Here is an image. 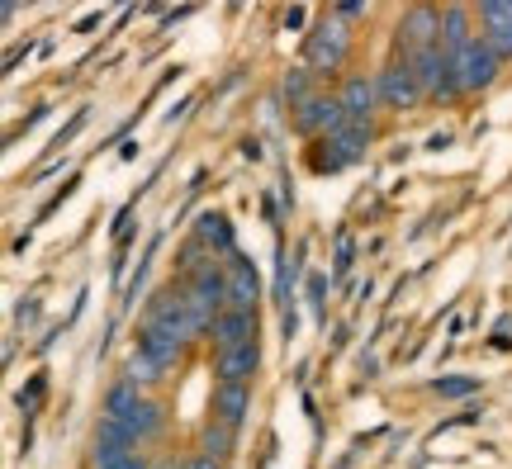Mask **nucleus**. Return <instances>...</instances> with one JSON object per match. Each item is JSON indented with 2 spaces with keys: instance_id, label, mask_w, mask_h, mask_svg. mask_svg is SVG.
<instances>
[{
  "instance_id": "11",
  "label": "nucleus",
  "mask_w": 512,
  "mask_h": 469,
  "mask_svg": "<svg viewBox=\"0 0 512 469\" xmlns=\"http://www.w3.org/2000/svg\"><path fill=\"white\" fill-rule=\"evenodd\" d=\"M342 105H347L351 119H370V114H375V105H380V81L351 72L347 81H342Z\"/></svg>"
},
{
  "instance_id": "8",
  "label": "nucleus",
  "mask_w": 512,
  "mask_h": 469,
  "mask_svg": "<svg viewBox=\"0 0 512 469\" xmlns=\"http://www.w3.org/2000/svg\"><path fill=\"white\" fill-rule=\"evenodd\" d=\"M209 413L223 417L228 427H242L252 413V384H233V379H214V394H209Z\"/></svg>"
},
{
  "instance_id": "17",
  "label": "nucleus",
  "mask_w": 512,
  "mask_h": 469,
  "mask_svg": "<svg viewBox=\"0 0 512 469\" xmlns=\"http://www.w3.org/2000/svg\"><path fill=\"white\" fill-rule=\"evenodd\" d=\"M124 422L138 432V441H152V436H162V427H166V408L157 403V398H143V403L124 417Z\"/></svg>"
},
{
  "instance_id": "27",
  "label": "nucleus",
  "mask_w": 512,
  "mask_h": 469,
  "mask_svg": "<svg viewBox=\"0 0 512 469\" xmlns=\"http://www.w3.org/2000/svg\"><path fill=\"white\" fill-rule=\"evenodd\" d=\"M114 469H152V465H147V460H143V451H133V455H128V460H119V465H114Z\"/></svg>"
},
{
  "instance_id": "2",
  "label": "nucleus",
  "mask_w": 512,
  "mask_h": 469,
  "mask_svg": "<svg viewBox=\"0 0 512 469\" xmlns=\"http://www.w3.org/2000/svg\"><path fill=\"white\" fill-rule=\"evenodd\" d=\"M347 53H351V19H342L332 10V15H323L313 24L309 43H304V62L313 72H342Z\"/></svg>"
},
{
  "instance_id": "15",
  "label": "nucleus",
  "mask_w": 512,
  "mask_h": 469,
  "mask_svg": "<svg viewBox=\"0 0 512 469\" xmlns=\"http://www.w3.org/2000/svg\"><path fill=\"white\" fill-rule=\"evenodd\" d=\"M465 43H475V29H470V15H465V5H446L441 10V48L456 57Z\"/></svg>"
},
{
  "instance_id": "3",
  "label": "nucleus",
  "mask_w": 512,
  "mask_h": 469,
  "mask_svg": "<svg viewBox=\"0 0 512 469\" xmlns=\"http://www.w3.org/2000/svg\"><path fill=\"white\" fill-rule=\"evenodd\" d=\"M375 81H380V105L384 109H413L418 100H427V91H422V81H418V72H413V57L408 53H394V62H389Z\"/></svg>"
},
{
  "instance_id": "7",
  "label": "nucleus",
  "mask_w": 512,
  "mask_h": 469,
  "mask_svg": "<svg viewBox=\"0 0 512 469\" xmlns=\"http://www.w3.org/2000/svg\"><path fill=\"white\" fill-rule=\"evenodd\" d=\"M261 370V346L238 342V346H223L214 351V379H233V384H252V375Z\"/></svg>"
},
{
  "instance_id": "23",
  "label": "nucleus",
  "mask_w": 512,
  "mask_h": 469,
  "mask_svg": "<svg viewBox=\"0 0 512 469\" xmlns=\"http://www.w3.org/2000/svg\"><path fill=\"white\" fill-rule=\"evenodd\" d=\"M351 256H356V242H351V237H337V261H332V271L347 275L351 271Z\"/></svg>"
},
{
  "instance_id": "21",
  "label": "nucleus",
  "mask_w": 512,
  "mask_h": 469,
  "mask_svg": "<svg viewBox=\"0 0 512 469\" xmlns=\"http://www.w3.org/2000/svg\"><path fill=\"white\" fill-rule=\"evenodd\" d=\"M441 398H465V394H475L479 389V379H470V375H451V379H437L432 384Z\"/></svg>"
},
{
  "instance_id": "10",
  "label": "nucleus",
  "mask_w": 512,
  "mask_h": 469,
  "mask_svg": "<svg viewBox=\"0 0 512 469\" xmlns=\"http://www.w3.org/2000/svg\"><path fill=\"white\" fill-rule=\"evenodd\" d=\"M256 337V313L252 308H223L219 318L209 323V342H214V351H223V346H238V342H252Z\"/></svg>"
},
{
  "instance_id": "18",
  "label": "nucleus",
  "mask_w": 512,
  "mask_h": 469,
  "mask_svg": "<svg viewBox=\"0 0 512 469\" xmlns=\"http://www.w3.org/2000/svg\"><path fill=\"white\" fill-rule=\"evenodd\" d=\"M124 375H128V379H138V384L147 389V384H157V379H162L166 370H162L157 361H152L147 351H133V356H128V365H124Z\"/></svg>"
},
{
  "instance_id": "5",
  "label": "nucleus",
  "mask_w": 512,
  "mask_h": 469,
  "mask_svg": "<svg viewBox=\"0 0 512 469\" xmlns=\"http://www.w3.org/2000/svg\"><path fill=\"white\" fill-rule=\"evenodd\" d=\"M347 119L351 114H347V105H342V95H313V100H304V105L294 109L290 124L299 138H323V133H337Z\"/></svg>"
},
{
  "instance_id": "28",
  "label": "nucleus",
  "mask_w": 512,
  "mask_h": 469,
  "mask_svg": "<svg viewBox=\"0 0 512 469\" xmlns=\"http://www.w3.org/2000/svg\"><path fill=\"white\" fill-rule=\"evenodd\" d=\"M242 157H247V162H256V157H261V143H256V138H247V143H242Z\"/></svg>"
},
{
  "instance_id": "30",
  "label": "nucleus",
  "mask_w": 512,
  "mask_h": 469,
  "mask_svg": "<svg viewBox=\"0 0 512 469\" xmlns=\"http://www.w3.org/2000/svg\"><path fill=\"white\" fill-rule=\"evenodd\" d=\"M15 10H19V0H5V19H15Z\"/></svg>"
},
{
  "instance_id": "29",
  "label": "nucleus",
  "mask_w": 512,
  "mask_h": 469,
  "mask_svg": "<svg viewBox=\"0 0 512 469\" xmlns=\"http://www.w3.org/2000/svg\"><path fill=\"white\" fill-rule=\"evenodd\" d=\"M299 24H304V10H299V5H294L290 15H285V29H299Z\"/></svg>"
},
{
  "instance_id": "22",
  "label": "nucleus",
  "mask_w": 512,
  "mask_h": 469,
  "mask_svg": "<svg viewBox=\"0 0 512 469\" xmlns=\"http://www.w3.org/2000/svg\"><path fill=\"white\" fill-rule=\"evenodd\" d=\"M484 24H512V0H475Z\"/></svg>"
},
{
  "instance_id": "19",
  "label": "nucleus",
  "mask_w": 512,
  "mask_h": 469,
  "mask_svg": "<svg viewBox=\"0 0 512 469\" xmlns=\"http://www.w3.org/2000/svg\"><path fill=\"white\" fill-rule=\"evenodd\" d=\"M309 76H313V67H294L290 76H285V100H290V109H299L304 100H313V91H309Z\"/></svg>"
},
{
  "instance_id": "9",
  "label": "nucleus",
  "mask_w": 512,
  "mask_h": 469,
  "mask_svg": "<svg viewBox=\"0 0 512 469\" xmlns=\"http://www.w3.org/2000/svg\"><path fill=\"white\" fill-rule=\"evenodd\" d=\"M228 266V304L233 308H252L256 313V304H261V275H256V266L247 261V256H228L223 261Z\"/></svg>"
},
{
  "instance_id": "31",
  "label": "nucleus",
  "mask_w": 512,
  "mask_h": 469,
  "mask_svg": "<svg viewBox=\"0 0 512 469\" xmlns=\"http://www.w3.org/2000/svg\"><path fill=\"white\" fill-rule=\"evenodd\" d=\"M238 5H242V0H233V10H238Z\"/></svg>"
},
{
  "instance_id": "26",
  "label": "nucleus",
  "mask_w": 512,
  "mask_h": 469,
  "mask_svg": "<svg viewBox=\"0 0 512 469\" xmlns=\"http://www.w3.org/2000/svg\"><path fill=\"white\" fill-rule=\"evenodd\" d=\"M181 469H223V460H214V455H195V460H185V465Z\"/></svg>"
},
{
  "instance_id": "24",
  "label": "nucleus",
  "mask_w": 512,
  "mask_h": 469,
  "mask_svg": "<svg viewBox=\"0 0 512 469\" xmlns=\"http://www.w3.org/2000/svg\"><path fill=\"white\" fill-rule=\"evenodd\" d=\"M332 10L342 19H356V15H366V0H332Z\"/></svg>"
},
{
  "instance_id": "6",
  "label": "nucleus",
  "mask_w": 512,
  "mask_h": 469,
  "mask_svg": "<svg viewBox=\"0 0 512 469\" xmlns=\"http://www.w3.org/2000/svg\"><path fill=\"white\" fill-rule=\"evenodd\" d=\"M432 43H441V10L437 5H413L399 19V53H418Z\"/></svg>"
},
{
  "instance_id": "13",
  "label": "nucleus",
  "mask_w": 512,
  "mask_h": 469,
  "mask_svg": "<svg viewBox=\"0 0 512 469\" xmlns=\"http://www.w3.org/2000/svg\"><path fill=\"white\" fill-rule=\"evenodd\" d=\"M195 237H200V242H209V247H214L219 256H233V252H238V237H233V223H228V214H214V209H209V214H200V223H195Z\"/></svg>"
},
{
  "instance_id": "4",
  "label": "nucleus",
  "mask_w": 512,
  "mask_h": 469,
  "mask_svg": "<svg viewBox=\"0 0 512 469\" xmlns=\"http://www.w3.org/2000/svg\"><path fill=\"white\" fill-rule=\"evenodd\" d=\"M498 67H503V57L484 43V34H475V43H465L456 53V72H460V86H465V95H479L489 91L498 81Z\"/></svg>"
},
{
  "instance_id": "14",
  "label": "nucleus",
  "mask_w": 512,
  "mask_h": 469,
  "mask_svg": "<svg viewBox=\"0 0 512 469\" xmlns=\"http://www.w3.org/2000/svg\"><path fill=\"white\" fill-rule=\"evenodd\" d=\"M138 351H147V356L162 365V370H171V365L181 361L185 342H181V337H166V332H157V327H138Z\"/></svg>"
},
{
  "instance_id": "25",
  "label": "nucleus",
  "mask_w": 512,
  "mask_h": 469,
  "mask_svg": "<svg viewBox=\"0 0 512 469\" xmlns=\"http://www.w3.org/2000/svg\"><path fill=\"white\" fill-rule=\"evenodd\" d=\"M323 294H328V280H323V275H313V280H309V299H313V308H323Z\"/></svg>"
},
{
  "instance_id": "16",
  "label": "nucleus",
  "mask_w": 512,
  "mask_h": 469,
  "mask_svg": "<svg viewBox=\"0 0 512 469\" xmlns=\"http://www.w3.org/2000/svg\"><path fill=\"white\" fill-rule=\"evenodd\" d=\"M143 384H138V379H114L110 389H105V413L110 417H128L133 413V408H138V403H143Z\"/></svg>"
},
{
  "instance_id": "20",
  "label": "nucleus",
  "mask_w": 512,
  "mask_h": 469,
  "mask_svg": "<svg viewBox=\"0 0 512 469\" xmlns=\"http://www.w3.org/2000/svg\"><path fill=\"white\" fill-rule=\"evenodd\" d=\"M484 43H489L503 62H512V24H484Z\"/></svg>"
},
{
  "instance_id": "12",
  "label": "nucleus",
  "mask_w": 512,
  "mask_h": 469,
  "mask_svg": "<svg viewBox=\"0 0 512 469\" xmlns=\"http://www.w3.org/2000/svg\"><path fill=\"white\" fill-rule=\"evenodd\" d=\"M195 451L214 455V460H228V455L238 451V427H228L223 417L209 413V422H204L200 436H195Z\"/></svg>"
},
{
  "instance_id": "1",
  "label": "nucleus",
  "mask_w": 512,
  "mask_h": 469,
  "mask_svg": "<svg viewBox=\"0 0 512 469\" xmlns=\"http://www.w3.org/2000/svg\"><path fill=\"white\" fill-rule=\"evenodd\" d=\"M370 119H347V124L337 128V133H323L318 138V152H313V171L318 176H328V171H342V166L361 162L370 147Z\"/></svg>"
}]
</instances>
